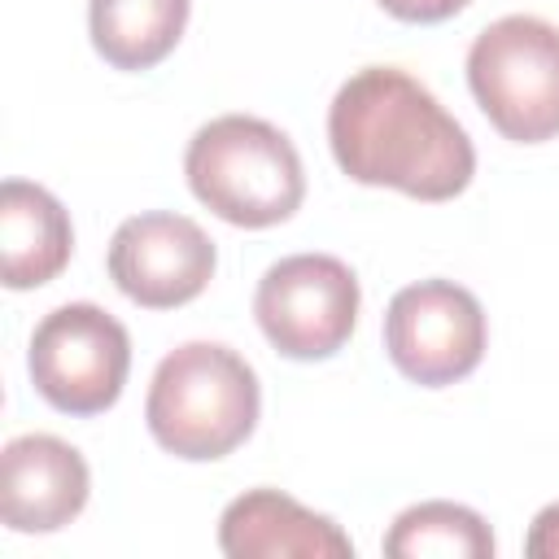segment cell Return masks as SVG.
<instances>
[{
    "label": "cell",
    "mask_w": 559,
    "mask_h": 559,
    "mask_svg": "<svg viewBox=\"0 0 559 559\" xmlns=\"http://www.w3.org/2000/svg\"><path fill=\"white\" fill-rule=\"evenodd\" d=\"M328 144L354 183L393 188L415 201H454L476 175L463 122L397 66H362L336 87Z\"/></svg>",
    "instance_id": "1"
},
{
    "label": "cell",
    "mask_w": 559,
    "mask_h": 559,
    "mask_svg": "<svg viewBox=\"0 0 559 559\" xmlns=\"http://www.w3.org/2000/svg\"><path fill=\"white\" fill-rule=\"evenodd\" d=\"M262 415L258 371L223 341H183L175 345L144 397V424L153 441L188 463L227 459L245 445Z\"/></svg>",
    "instance_id": "2"
},
{
    "label": "cell",
    "mask_w": 559,
    "mask_h": 559,
    "mask_svg": "<svg viewBox=\"0 0 559 559\" xmlns=\"http://www.w3.org/2000/svg\"><path fill=\"white\" fill-rule=\"evenodd\" d=\"M183 179L210 214L249 231L288 223L306 201L297 144L253 114H223L197 127L183 153Z\"/></svg>",
    "instance_id": "3"
},
{
    "label": "cell",
    "mask_w": 559,
    "mask_h": 559,
    "mask_svg": "<svg viewBox=\"0 0 559 559\" xmlns=\"http://www.w3.org/2000/svg\"><path fill=\"white\" fill-rule=\"evenodd\" d=\"M467 87L498 135L546 144L559 135V26L533 13L489 22L467 48Z\"/></svg>",
    "instance_id": "4"
},
{
    "label": "cell",
    "mask_w": 559,
    "mask_h": 559,
    "mask_svg": "<svg viewBox=\"0 0 559 559\" xmlns=\"http://www.w3.org/2000/svg\"><path fill=\"white\" fill-rule=\"evenodd\" d=\"M26 371L52 411L87 419L122 397L131 371V336L109 310L92 301H66L35 323Z\"/></svg>",
    "instance_id": "5"
},
{
    "label": "cell",
    "mask_w": 559,
    "mask_h": 559,
    "mask_svg": "<svg viewBox=\"0 0 559 559\" xmlns=\"http://www.w3.org/2000/svg\"><path fill=\"white\" fill-rule=\"evenodd\" d=\"M358 306V275L332 253H288L262 271L253 293V319L262 336L293 362H319L345 349Z\"/></svg>",
    "instance_id": "6"
},
{
    "label": "cell",
    "mask_w": 559,
    "mask_h": 559,
    "mask_svg": "<svg viewBox=\"0 0 559 559\" xmlns=\"http://www.w3.org/2000/svg\"><path fill=\"white\" fill-rule=\"evenodd\" d=\"M489 323L472 288L454 280H419L393 293L384 310V354L419 389H445L485 358Z\"/></svg>",
    "instance_id": "7"
},
{
    "label": "cell",
    "mask_w": 559,
    "mask_h": 559,
    "mask_svg": "<svg viewBox=\"0 0 559 559\" xmlns=\"http://www.w3.org/2000/svg\"><path fill=\"white\" fill-rule=\"evenodd\" d=\"M105 266L127 301L144 310H175L205 293L218 253L197 218L175 210H144L118 223Z\"/></svg>",
    "instance_id": "8"
},
{
    "label": "cell",
    "mask_w": 559,
    "mask_h": 559,
    "mask_svg": "<svg viewBox=\"0 0 559 559\" xmlns=\"http://www.w3.org/2000/svg\"><path fill=\"white\" fill-rule=\"evenodd\" d=\"M92 493L87 459L52 437L22 432L0 454V520L13 533H57L83 515Z\"/></svg>",
    "instance_id": "9"
},
{
    "label": "cell",
    "mask_w": 559,
    "mask_h": 559,
    "mask_svg": "<svg viewBox=\"0 0 559 559\" xmlns=\"http://www.w3.org/2000/svg\"><path fill=\"white\" fill-rule=\"evenodd\" d=\"M218 550L231 559H349V533L284 489H245L218 515Z\"/></svg>",
    "instance_id": "10"
},
{
    "label": "cell",
    "mask_w": 559,
    "mask_h": 559,
    "mask_svg": "<svg viewBox=\"0 0 559 559\" xmlns=\"http://www.w3.org/2000/svg\"><path fill=\"white\" fill-rule=\"evenodd\" d=\"M74 253V227L66 205L31 183V179H4L0 183V275L4 288L26 293L66 271Z\"/></svg>",
    "instance_id": "11"
},
{
    "label": "cell",
    "mask_w": 559,
    "mask_h": 559,
    "mask_svg": "<svg viewBox=\"0 0 559 559\" xmlns=\"http://www.w3.org/2000/svg\"><path fill=\"white\" fill-rule=\"evenodd\" d=\"M192 0H87L92 48L114 70H153L183 39Z\"/></svg>",
    "instance_id": "12"
},
{
    "label": "cell",
    "mask_w": 559,
    "mask_h": 559,
    "mask_svg": "<svg viewBox=\"0 0 559 559\" xmlns=\"http://www.w3.org/2000/svg\"><path fill=\"white\" fill-rule=\"evenodd\" d=\"M380 550L393 559H489L498 542L480 511L463 502L428 498L397 511Z\"/></svg>",
    "instance_id": "13"
},
{
    "label": "cell",
    "mask_w": 559,
    "mask_h": 559,
    "mask_svg": "<svg viewBox=\"0 0 559 559\" xmlns=\"http://www.w3.org/2000/svg\"><path fill=\"white\" fill-rule=\"evenodd\" d=\"M389 17L397 22H411V26H432V22H445L454 13H463L472 0H376Z\"/></svg>",
    "instance_id": "14"
},
{
    "label": "cell",
    "mask_w": 559,
    "mask_h": 559,
    "mask_svg": "<svg viewBox=\"0 0 559 559\" xmlns=\"http://www.w3.org/2000/svg\"><path fill=\"white\" fill-rule=\"evenodd\" d=\"M524 555L533 559H559V502L542 507L524 533Z\"/></svg>",
    "instance_id": "15"
}]
</instances>
